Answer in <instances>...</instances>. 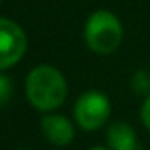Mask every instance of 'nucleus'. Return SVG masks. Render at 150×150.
I'll list each match as a JSON object with an SVG mask.
<instances>
[{"label":"nucleus","instance_id":"f03ea898","mask_svg":"<svg viewBox=\"0 0 150 150\" xmlns=\"http://www.w3.org/2000/svg\"><path fill=\"white\" fill-rule=\"evenodd\" d=\"M120 19L107 9L94 11L84 26V40L87 47L96 54H112L122 42Z\"/></svg>","mask_w":150,"mask_h":150},{"label":"nucleus","instance_id":"20e7f679","mask_svg":"<svg viewBox=\"0 0 150 150\" xmlns=\"http://www.w3.org/2000/svg\"><path fill=\"white\" fill-rule=\"evenodd\" d=\"M26 35L12 19L0 18V70L14 67L26 52Z\"/></svg>","mask_w":150,"mask_h":150},{"label":"nucleus","instance_id":"1a4fd4ad","mask_svg":"<svg viewBox=\"0 0 150 150\" xmlns=\"http://www.w3.org/2000/svg\"><path fill=\"white\" fill-rule=\"evenodd\" d=\"M140 119H142V122L145 124V127L150 131V96H147L145 101L142 103V108H140Z\"/></svg>","mask_w":150,"mask_h":150},{"label":"nucleus","instance_id":"f8f14e48","mask_svg":"<svg viewBox=\"0 0 150 150\" xmlns=\"http://www.w3.org/2000/svg\"><path fill=\"white\" fill-rule=\"evenodd\" d=\"M0 2H2V0H0Z\"/></svg>","mask_w":150,"mask_h":150},{"label":"nucleus","instance_id":"6e6552de","mask_svg":"<svg viewBox=\"0 0 150 150\" xmlns=\"http://www.w3.org/2000/svg\"><path fill=\"white\" fill-rule=\"evenodd\" d=\"M14 94V87H12V82L7 75H2L0 74V107L2 105H7L11 101Z\"/></svg>","mask_w":150,"mask_h":150},{"label":"nucleus","instance_id":"9b49d317","mask_svg":"<svg viewBox=\"0 0 150 150\" xmlns=\"http://www.w3.org/2000/svg\"><path fill=\"white\" fill-rule=\"evenodd\" d=\"M19 150H30V149H19Z\"/></svg>","mask_w":150,"mask_h":150},{"label":"nucleus","instance_id":"f257e3e1","mask_svg":"<svg viewBox=\"0 0 150 150\" xmlns=\"http://www.w3.org/2000/svg\"><path fill=\"white\" fill-rule=\"evenodd\" d=\"M25 91L32 107L40 112H51L61 107L67 98L68 86L65 75L58 68L51 65H38L26 77Z\"/></svg>","mask_w":150,"mask_h":150},{"label":"nucleus","instance_id":"9d476101","mask_svg":"<svg viewBox=\"0 0 150 150\" xmlns=\"http://www.w3.org/2000/svg\"><path fill=\"white\" fill-rule=\"evenodd\" d=\"M89 150H110V149H107V147H93V149H89Z\"/></svg>","mask_w":150,"mask_h":150},{"label":"nucleus","instance_id":"423d86ee","mask_svg":"<svg viewBox=\"0 0 150 150\" xmlns=\"http://www.w3.org/2000/svg\"><path fill=\"white\" fill-rule=\"evenodd\" d=\"M107 143L110 150H138V136L126 122H115L107 131Z\"/></svg>","mask_w":150,"mask_h":150},{"label":"nucleus","instance_id":"7ed1b4c3","mask_svg":"<svg viewBox=\"0 0 150 150\" xmlns=\"http://www.w3.org/2000/svg\"><path fill=\"white\" fill-rule=\"evenodd\" d=\"M112 105L107 94L100 91H86L82 93L74 107L75 122L84 131H96L100 129L110 117Z\"/></svg>","mask_w":150,"mask_h":150},{"label":"nucleus","instance_id":"0eeeda50","mask_svg":"<svg viewBox=\"0 0 150 150\" xmlns=\"http://www.w3.org/2000/svg\"><path fill=\"white\" fill-rule=\"evenodd\" d=\"M133 87L136 93L140 94H145V96H150V74L145 72V70H140L133 75Z\"/></svg>","mask_w":150,"mask_h":150},{"label":"nucleus","instance_id":"39448f33","mask_svg":"<svg viewBox=\"0 0 150 150\" xmlns=\"http://www.w3.org/2000/svg\"><path fill=\"white\" fill-rule=\"evenodd\" d=\"M40 129L45 140L56 147H67L75 138L74 124L65 115H59V113H47L45 117H42Z\"/></svg>","mask_w":150,"mask_h":150}]
</instances>
